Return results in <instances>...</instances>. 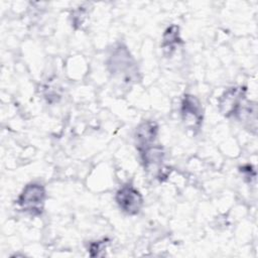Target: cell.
Listing matches in <instances>:
<instances>
[{"label": "cell", "instance_id": "cell-1", "mask_svg": "<svg viewBox=\"0 0 258 258\" xmlns=\"http://www.w3.org/2000/svg\"><path fill=\"white\" fill-rule=\"evenodd\" d=\"M46 198L45 188L40 183L30 182L24 186L16 200L18 208L29 215H41Z\"/></svg>", "mask_w": 258, "mask_h": 258}, {"label": "cell", "instance_id": "cell-2", "mask_svg": "<svg viewBox=\"0 0 258 258\" xmlns=\"http://www.w3.org/2000/svg\"><path fill=\"white\" fill-rule=\"evenodd\" d=\"M108 66L114 76L120 79L122 78L126 82L134 81L136 77L137 69L135 61L128 49L124 46L120 45L113 50Z\"/></svg>", "mask_w": 258, "mask_h": 258}, {"label": "cell", "instance_id": "cell-3", "mask_svg": "<svg viewBox=\"0 0 258 258\" xmlns=\"http://www.w3.org/2000/svg\"><path fill=\"white\" fill-rule=\"evenodd\" d=\"M116 203L122 212L134 216L140 213L143 207V197L132 184L122 185L116 192Z\"/></svg>", "mask_w": 258, "mask_h": 258}, {"label": "cell", "instance_id": "cell-4", "mask_svg": "<svg viewBox=\"0 0 258 258\" xmlns=\"http://www.w3.org/2000/svg\"><path fill=\"white\" fill-rule=\"evenodd\" d=\"M180 115L183 124L189 130H199L203 124V107L200 100L194 95H184L181 101Z\"/></svg>", "mask_w": 258, "mask_h": 258}, {"label": "cell", "instance_id": "cell-5", "mask_svg": "<svg viewBox=\"0 0 258 258\" xmlns=\"http://www.w3.org/2000/svg\"><path fill=\"white\" fill-rule=\"evenodd\" d=\"M245 89L241 87L230 88L224 92L219 100L220 111L226 117L240 115V112H244L246 107L244 106L245 101Z\"/></svg>", "mask_w": 258, "mask_h": 258}, {"label": "cell", "instance_id": "cell-6", "mask_svg": "<svg viewBox=\"0 0 258 258\" xmlns=\"http://www.w3.org/2000/svg\"><path fill=\"white\" fill-rule=\"evenodd\" d=\"M141 154V159L144 164V168L156 176L163 175V160L164 152L159 145H148L139 149Z\"/></svg>", "mask_w": 258, "mask_h": 258}, {"label": "cell", "instance_id": "cell-7", "mask_svg": "<svg viewBox=\"0 0 258 258\" xmlns=\"http://www.w3.org/2000/svg\"><path fill=\"white\" fill-rule=\"evenodd\" d=\"M158 133V126L153 121L142 122L135 131V140L138 150L153 144Z\"/></svg>", "mask_w": 258, "mask_h": 258}, {"label": "cell", "instance_id": "cell-8", "mask_svg": "<svg viewBox=\"0 0 258 258\" xmlns=\"http://www.w3.org/2000/svg\"><path fill=\"white\" fill-rule=\"evenodd\" d=\"M179 37V31L178 26L171 25L166 28V30L163 33V41H162V47L164 50H168L169 53L171 50L174 49L176 45L180 42Z\"/></svg>", "mask_w": 258, "mask_h": 258}, {"label": "cell", "instance_id": "cell-9", "mask_svg": "<svg viewBox=\"0 0 258 258\" xmlns=\"http://www.w3.org/2000/svg\"><path fill=\"white\" fill-rule=\"evenodd\" d=\"M106 245H107L106 240L97 241V242L91 243L90 248H89L90 255H91V256H101V255H102V254H101V251H103V250L106 249Z\"/></svg>", "mask_w": 258, "mask_h": 258}]
</instances>
